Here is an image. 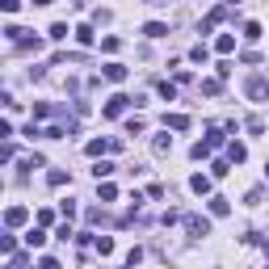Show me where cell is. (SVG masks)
<instances>
[{
  "label": "cell",
  "mask_w": 269,
  "mask_h": 269,
  "mask_svg": "<svg viewBox=\"0 0 269 269\" xmlns=\"http://www.w3.org/2000/svg\"><path fill=\"white\" fill-rule=\"evenodd\" d=\"M105 80L122 84V80H126V63H105Z\"/></svg>",
  "instance_id": "cell-6"
},
{
  "label": "cell",
  "mask_w": 269,
  "mask_h": 269,
  "mask_svg": "<svg viewBox=\"0 0 269 269\" xmlns=\"http://www.w3.org/2000/svg\"><path fill=\"white\" fill-rule=\"evenodd\" d=\"M84 151H88V156H101V151H118V139H93Z\"/></svg>",
  "instance_id": "cell-4"
},
{
  "label": "cell",
  "mask_w": 269,
  "mask_h": 269,
  "mask_svg": "<svg viewBox=\"0 0 269 269\" xmlns=\"http://www.w3.org/2000/svg\"><path fill=\"white\" fill-rule=\"evenodd\" d=\"M248 97H252V101H265V97H269V84H265L261 76H252V80H248Z\"/></svg>",
  "instance_id": "cell-5"
},
{
  "label": "cell",
  "mask_w": 269,
  "mask_h": 269,
  "mask_svg": "<svg viewBox=\"0 0 269 269\" xmlns=\"http://www.w3.org/2000/svg\"><path fill=\"white\" fill-rule=\"evenodd\" d=\"M227 172H231L227 160H215V164H210V177H227Z\"/></svg>",
  "instance_id": "cell-21"
},
{
  "label": "cell",
  "mask_w": 269,
  "mask_h": 269,
  "mask_svg": "<svg viewBox=\"0 0 269 269\" xmlns=\"http://www.w3.org/2000/svg\"><path fill=\"white\" fill-rule=\"evenodd\" d=\"M143 34H147V38H164V34H168V26H164V21H147V26H143Z\"/></svg>",
  "instance_id": "cell-12"
},
{
  "label": "cell",
  "mask_w": 269,
  "mask_h": 269,
  "mask_svg": "<svg viewBox=\"0 0 269 269\" xmlns=\"http://www.w3.org/2000/svg\"><path fill=\"white\" fill-rule=\"evenodd\" d=\"M118 46H122V38H114V34H110V38H101V51H110V55H114Z\"/></svg>",
  "instance_id": "cell-24"
},
{
  "label": "cell",
  "mask_w": 269,
  "mask_h": 269,
  "mask_svg": "<svg viewBox=\"0 0 269 269\" xmlns=\"http://www.w3.org/2000/svg\"><path fill=\"white\" fill-rule=\"evenodd\" d=\"M34 5H51V0H34Z\"/></svg>",
  "instance_id": "cell-30"
},
{
  "label": "cell",
  "mask_w": 269,
  "mask_h": 269,
  "mask_svg": "<svg viewBox=\"0 0 269 269\" xmlns=\"http://www.w3.org/2000/svg\"><path fill=\"white\" fill-rule=\"evenodd\" d=\"M93 248H97L101 256H110V252H114V240H110V236H97V240H93Z\"/></svg>",
  "instance_id": "cell-14"
},
{
  "label": "cell",
  "mask_w": 269,
  "mask_h": 269,
  "mask_svg": "<svg viewBox=\"0 0 269 269\" xmlns=\"http://www.w3.org/2000/svg\"><path fill=\"white\" fill-rule=\"evenodd\" d=\"M160 97H164V101H172V97H177V88H172L168 80H160Z\"/></svg>",
  "instance_id": "cell-27"
},
{
  "label": "cell",
  "mask_w": 269,
  "mask_h": 269,
  "mask_svg": "<svg viewBox=\"0 0 269 269\" xmlns=\"http://www.w3.org/2000/svg\"><path fill=\"white\" fill-rule=\"evenodd\" d=\"M72 34H76V42H80V46H93V30H88V26H76Z\"/></svg>",
  "instance_id": "cell-15"
},
{
  "label": "cell",
  "mask_w": 269,
  "mask_h": 269,
  "mask_svg": "<svg viewBox=\"0 0 269 269\" xmlns=\"http://www.w3.org/2000/svg\"><path fill=\"white\" fill-rule=\"evenodd\" d=\"M168 147H172V135H156V143H151V151H156V156H164Z\"/></svg>",
  "instance_id": "cell-13"
},
{
  "label": "cell",
  "mask_w": 269,
  "mask_h": 269,
  "mask_svg": "<svg viewBox=\"0 0 269 269\" xmlns=\"http://www.w3.org/2000/svg\"><path fill=\"white\" fill-rule=\"evenodd\" d=\"M131 105H135V97H122V93H114V97L105 101V118H122Z\"/></svg>",
  "instance_id": "cell-1"
},
{
  "label": "cell",
  "mask_w": 269,
  "mask_h": 269,
  "mask_svg": "<svg viewBox=\"0 0 269 269\" xmlns=\"http://www.w3.org/2000/svg\"><path fill=\"white\" fill-rule=\"evenodd\" d=\"M26 219H30V210H26V206H9V210H5V223H9V227H21Z\"/></svg>",
  "instance_id": "cell-3"
},
{
  "label": "cell",
  "mask_w": 269,
  "mask_h": 269,
  "mask_svg": "<svg viewBox=\"0 0 269 269\" xmlns=\"http://www.w3.org/2000/svg\"><path fill=\"white\" fill-rule=\"evenodd\" d=\"M206 147H223V131H219V126L206 131Z\"/></svg>",
  "instance_id": "cell-16"
},
{
  "label": "cell",
  "mask_w": 269,
  "mask_h": 269,
  "mask_svg": "<svg viewBox=\"0 0 269 269\" xmlns=\"http://www.w3.org/2000/svg\"><path fill=\"white\" fill-rule=\"evenodd\" d=\"M51 38H55V42L67 38V26H63V21H55V26H51Z\"/></svg>",
  "instance_id": "cell-23"
},
{
  "label": "cell",
  "mask_w": 269,
  "mask_h": 269,
  "mask_svg": "<svg viewBox=\"0 0 269 269\" xmlns=\"http://www.w3.org/2000/svg\"><path fill=\"white\" fill-rule=\"evenodd\" d=\"M190 190H194L198 198H202V194H210V177H202V172H194V177H190Z\"/></svg>",
  "instance_id": "cell-7"
},
{
  "label": "cell",
  "mask_w": 269,
  "mask_h": 269,
  "mask_svg": "<svg viewBox=\"0 0 269 269\" xmlns=\"http://www.w3.org/2000/svg\"><path fill=\"white\" fill-rule=\"evenodd\" d=\"M110 172H114L110 160H97V164H93V177H97V181H101V177H110Z\"/></svg>",
  "instance_id": "cell-17"
},
{
  "label": "cell",
  "mask_w": 269,
  "mask_h": 269,
  "mask_svg": "<svg viewBox=\"0 0 269 269\" xmlns=\"http://www.w3.org/2000/svg\"><path fill=\"white\" fill-rule=\"evenodd\" d=\"M227 210H231L227 198H210V215H227Z\"/></svg>",
  "instance_id": "cell-18"
},
{
  "label": "cell",
  "mask_w": 269,
  "mask_h": 269,
  "mask_svg": "<svg viewBox=\"0 0 269 269\" xmlns=\"http://www.w3.org/2000/svg\"><path fill=\"white\" fill-rule=\"evenodd\" d=\"M227 160L244 164V160H248V147H244V143H227Z\"/></svg>",
  "instance_id": "cell-10"
},
{
  "label": "cell",
  "mask_w": 269,
  "mask_h": 269,
  "mask_svg": "<svg viewBox=\"0 0 269 269\" xmlns=\"http://www.w3.org/2000/svg\"><path fill=\"white\" fill-rule=\"evenodd\" d=\"M114 198H118V190H114V185L105 181V185H101V202H114Z\"/></svg>",
  "instance_id": "cell-26"
},
{
  "label": "cell",
  "mask_w": 269,
  "mask_h": 269,
  "mask_svg": "<svg viewBox=\"0 0 269 269\" xmlns=\"http://www.w3.org/2000/svg\"><path fill=\"white\" fill-rule=\"evenodd\" d=\"M0 5H5V13H17V9H21V0H0Z\"/></svg>",
  "instance_id": "cell-29"
},
{
  "label": "cell",
  "mask_w": 269,
  "mask_h": 269,
  "mask_svg": "<svg viewBox=\"0 0 269 269\" xmlns=\"http://www.w3.org/2000/svg\"><path fill=\"white\" fill-rule=\"evenodd\" d=\"M244 38L256 42V38H261V26H256V21H248V26H244Z\"/></svg>",
  "instance_id": "cell-22"
},
{
  "label": "cell",
  "mask_w": 269,
  "mask_h": 269,
  "mask_svg": "<svg viewBox=\"0 0 269 269\" xmlns=\"http://www.w3.org/2000/svg\"><path fill=\"white\" fill-rule=\"evenodd\" d=\"M46 181H51L55 190H59V185H67V172H63V168H51V177H46Z\"/></svg>",
  "instance_id": "cell-20"
},
{
  "label": "cell",
  "mask_w": 269,
  "mask_h": 269,
  "mask_svg": "<svg viewBox=\"0 0 269 269\" xmlns=\"http://www.w3.org/2000/svg\"><path fill=\"white\" fill-rule=\"evenodd\" d=\"M190 59H194V63H206V59H210V51H206V46H202V42H198V46H194V51H190Z\"/></svg>",
  "instance_id": "cell-19"
},
{
  "label": "cell",
  "mask_w": 269,
  "mask_h": 269,
  "mask_svg": "<svg viewBox=\"0 0 269 269\" xmlns=\"http://www.w3.org/2000/svg\"><path fill=\"white\" fill-rule=\"evenodd\" d=\"M164 126H168V131H185L190 118H185V114H164Z\"/></svg>",
  "instance_id": "cell-9"
},
{
  "label": "cell",
  "mask_w": 269,
  "mask_h": 269,
  "mask_svg": "<svg viewBox=\"0 0 269 269\" xmlns=\"http://www.w3.org/2000/svg\"><path fill=\"white\" fill-rule=\"evenodd\" d=\"M151 5H156V0H151Z\"/></svg>",
  "instance_id": "cell-32"
},
{
  "label": "cell",
  "mask_w": 269,
  "mask_h": 269,
  "mask_svg": "<svg viewBox=\"0 0 269 269\" xmlns=\"http://www.w3.org/2000/svg\"><path fill=\"white\" fill-rule=\"evenodd\" d=\"M265 181H269V164H265Z\"/></svg>",
  "instance_id": "cell-31"
},
{
  "label": "cell",
  "mask_w": 269,
  "mask_h": 269,
  "mask_svg": "<svg viewBox=\"0 0 269 269\" xmlns=\"http://www.w3.org/2000/svg\"><path fill=\"white\" fill-rule=\"evenodd\" d=\"M0 248H5V252H13V248H17V240H13V231H5V236H0Z\"/></svg>",
  "instance_id": "cell-25"
},
{
  "label": "cell",
  "mask_w": 269,
  "mask_h": 269,
  "mask_svg": "<svg viewBox=\"0 0 269 269\" xmlns=\"http://www.w3.org/2000/svg\"><path fill=\"white\" fill-rule=\"evenodd\" d=\"M215 51H219V55H231V51H236V38H231V34H219V38H215Z\"/></svg>",
  "instance_id": "cell-8"
},
{
  "label": "cell",
  "mask_w": 269,
  "mask_h": 269,
  "mask_svg": "<svg viewBox=\"0 0 269 269\" xmlns=\"http://www.w3.org/2000/svg\"><path fill=\"white\" fill-rule=\"evenodd\" d=\"M38 269H59V261H55V256H42V261H38Z\"/></svg>",
  "instance_id": "cell-28"
},
{
  "label": "cell",
  "mask_w": 269,
  "mask_h": 269,
  "mask_svg": "<svg viewBox=\"0 0 269 269\" xmlns=\"http://www.w3.org/2000/svg\"><path fill=\"white\" fill-rule=\"evenodd\" d=\"M26 244H30V248H42V244H46V231H42V227H30V231H26Z\"/></svg>",
  "instance_id": "cell-11"
},
{
  "label": "cell",
  "mask_w": 269,
  "mask_h": 269,
  "mask_svg": "<svg viewBox=\"0 0 269 269\" xmlns=\"http://www.w3.org/2000/svg\"><path fill=\"white\" fill-rule=\"evenodd\" d=\"M185 231H190L194 240H202V236H210V219H202V215H190V219H185Z\"/></svg>",
  "instance_id": "cell-2"
}]
</instances>
